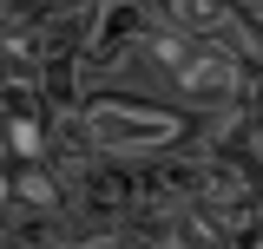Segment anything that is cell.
<instances>
[{
    "instance_id": "1",
    "label": "cell",
    "mask_w": 263,
    "mask_h": 249,
    "mask_svg": "<svg viewBox=\"0 0 263 249\" xmlns=\"http://www.w3.org/2000/svg\"><path fill=\"white\" fill-rule=\"evenodd\" d=\"M72 118L92 138L99 157H119V164L191 151V138H197V125H191L184 105H171V98H158V92H132V86H99V92H86V105H79Z\"/></svg>"
}]
</instances>
